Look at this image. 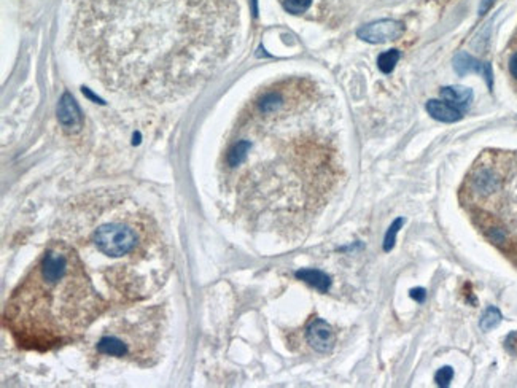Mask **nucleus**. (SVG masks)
I'll use <instances>...</instances> for the list:
<instances>
[{"label": "nucleus", "mask_w": 517, "mask_h": 388, "mask_svg": "<svg viewBox=\"0 0 517 388\" xmlns=\"http://www.w3.org/2000/svg\"><path fill=\"white\" fill-rule=\"evenodd\" d=\"M236 0H76L75 40L113 91L175 97L202 83L231 50Z\"/></svg>", "instance_id": "nucleus-2"}, {"label": "nucleus", "mask_w": 517, "mask_h": 388, "mask_svg": "<svg viewBox=\"0 0 517 388\" xmlns=\"http://www.w3.org/2000/svg\"><path fill=\"white\" fill-rule=\"evenodd\" d=\"M509 72L517 80V51L513 56H511V60H509Z\"/></svg>", "instance_id": "nucleus-19"}, {"label": "nucleus", "mask_w": 517, "mask_h": 388, "mask_svg": "<svg viewBox=\"0 0 517 388\" xmlns=\"http://www.w3.org/2000/svg\"><path fill=\"white\" fill-rule=\"evenodd\" d=\"M411 298H414L415 301L424 303L425 301V290L424 288H415V290L411 291Z\"/></svg>", "instance_id": "nucleus-18"}, {"label": "nucleus", "mask_w": 517, "mask_h": 388, "mask_svg": "<svg viewBox=\"0 0 517 388\" xmlns=\"http://www.w3.org/2000/svg\"><path fill=\"white\" fill-rule=\"evenodd\" d=\"M403 225H404V219H398L390 225L389 231H387V234H385V240H384V250L385 251H390L393 249V245H395V240H397V234H398L399 229L403 228Z\"/></svg>", "instance_id": "nucleus-15"}, {"label": "nucleus", "mask_w": 517, "mask_h": 388, "mask_svg": "<svg viewBox=\"0 0 517 388\" xmlns=\"http://www.w3.org/2000/svg\"><path fill=\"white\" fill-rule=\"evenodd\" d=\"M493 4H495V0H483V4H481V8H479V13L485 15L487 11L490 10V7Z\"/></svg>", "instance_id": "nucleus-20"}, {"label": "nucleus", "mask_w": 517, "mask_h": 388, "mask_svg": "<svg viewBox=\"0 0 517 388\" xmlns=\"http://www.w3.org/2000/svg\"><path fill=\"white\" fill-rule=\"evenodd\" d=\"M398 60H399V53L397 50L387 51V53H384V55L379 56V60H378L379 69L384 74H390L398 64Z\"/></svg>", "instance_id": "nucleus-14"}, {"label": "nucleus", "mask_w": 517, "mask_h": 388, "mask_svg": "<svg viewBox=\"0 0 517 388\" xmlns=\"http://www.w3.org/2000/svg\"><path fill=\"white\" fill-rule=\"evenodd\" d=\"M441 97L457 109H465L473 101V91L465 86H448L441 90Z\"/></svg>", "instance_id": "nucleus-11"}, {"label": "nucleus", "mask_w": 517, "mask_h": 388, "mask_svg": "<svg viewBox=\"0 0 517 388\" xmlns=\"http://www.w3.org/2000/svg\"><path fill=\"white\" fill-rule=\"evenodd\" d=\"M338 113L310 78L268 85L245 104L221 160V188L237 216L293 231L326 204L340 177Z\"/></svg>", "instance_id": "nucleus-1"}, {"label": "nucleus", "mask_w": 517, "mask_h": 388, "mask_svg": "<svg viewBox=\"0 0 517 388\" xmlns=\"http://www.w3.org/2000/svg\"><path fill=\"white\" fill-rule=\"evenodd\" d=\"M404 34V25L395 20H382L363 26L358 31V37L369 43H387L397 40Z\"/></svg>", "instance_id": "nucleus-6"}, {"label": "nucleus", "mask_w": 517, "mask_h": 388, "mask_svg": "<svg viewBox=\"0 0 517 388\" xmlns=\"http://www.w3.org/2000/svg\"><path fill=\"white\" fill-rule=\"evenodd\" d=\"M476 223L487 239L506 251L517 249V155L487 151L469 170L462 188Z\"/></svg>", "instance_id": "nucleus-5"}, {"label": "nucleus", "mask_w": 517, "mask_h": 388, "mask_svg": "<svg viewBox=\"0 0 517 388\" xmlns=\"http://www.w3.org/2000/svg\"><path fill=\"white\" fill-rule=\"evenodd\" d=\"M305 336H308V342L310 344V347L317 352H322V354H328L334 347V342H336L333 328L325 320L320 319L310 323Z\"/></svg>", "instance_id": "nucleus-7"}, {"label": "nucleus", "mask_w": 517, "mask_h": 388, "mask_svg": "<svg viewBox=\"0 0 517 388\" xmlns=\"http://www.w3.org/2000/svg\"><path fill=\"white\" fill-rule=\"evenodd\" d=\"M296 277L304 280L305 284L312 285L317 290H320L322 293H326L328 288L331 285V279L328 277L326 274L320 272V270H312V269H304V270H298Z\"/></svg>", "instance_id": "nucleus-12"}, {"label": "nucleus", "mask_w": 517, "mask_h": 388, "mask_svg": "<svg viewBox=\"0 0 517 388\" xmlns=\"http://www.w3.org/2000/svg\"><path fill=\"white\" fill-rule=\"evenodd\" d=\"M57 118H60L61 125L69 129V131H78L81 126V115L80 110L76 107L74 97L70 94H64L60 109H57Z\"/></svg>", "instance_id": "nucleus-9"}, {"label": "nucleus", "mask_w": 517, "mask_h": 388, "mask_svg": "<svg viewBox=\"0 0 517 388\" xmlns=\"http://www.w3.org/2000/svg\"><path fill=\"white\" fill-rule=\"evenodd\" d=\"M427 111L434 120L441 123H455L458 120H462V110L454 107V105L449 102L430 101L427 104Z\"/></svg>", "instance_id": "nucleus-10"}, {"label": "nucleus", "mask_w": 517, "mask_h": 388, "mask_svg": "<svg viewBox=\"0 0 517 388\" xmlns=\"http://www.w3.org/2000/svg\"><path fill=\"white\" fill-rule=\"evenodd\" d=\"M284 8L293 15H301L310 7V0H282Z\"/></svg>", "instance_id": "nucleus-16"}, {"label": "nucleus", "mask_w": 517, "mask_h": 388, "mask_svg": "<svg viewBox=\"0 0 517 388\" xmlns=\"http://www.w3.org/2000/svg\"><path fill=\"white\" fill-rule=\"evenodd\" d=\"M110 305L78 250L56 237L11 293L4 326L22 349L46 352L78 339Z\"/></svg>", "instance_id": "nucleus-4"}, {"label": "nucleus", "mask_w": 517, "mask_h": 388, "mask_svg": "<svg viewBox=\"0 0 517 388\" xmlns=\"http://www.w3.org/2000/svg\"><path fill=\"white\" fill-rule=\"evenodd\" d=\"M502 321V312L497 307H489L484 312V315L481 317V323L479 326L483 331H490V329L497 328L500 325Z\"/></svg>", "instance_id": "nucleus-13"}, {"label": "nucleus", "mask_w": 517, "mask_h": 388, "mask_svg": "<svg viewBox=\"0 0 517 388\" xmlns=\"http://www.w3.org/2000/svg\"><path fill=\"white\" fill-rule=\"evenodd\" d=\"M454 69L460 76L471 74V72L481 74L485 78L487 83H489V86L492 88V69L489 64L474 60V57L469 56L468 53H463V51L458 53L454 60Z\"/></svg>", "instance_id": "nucleus-8"}, {"label": "nucleus", "mask_w": 517, "mask_h": 388, "mask_svg": "<svg viewBox=\"0 0 517 388\" xmlns=\"http://www.w3.org/2000/svg\"><path fill=\"white\" fill-rule=\"evenodd\" d=\"M55 233L78 250L111 305L151 296L169 274L160 228L142 205L118 191H91L74 199Z\"/></svg>", "instance_id": "nucleus-3"}, {"label": "nucleus", "mask_w": 517, "mask_h": 388, "mask_svg": "<svg viewBox=\"0 0 517 388\" xmlns=\"http://www.w3.org/2000/svg\"><path fill=\"white\" fill-rule=\"evenodd\" d=\"M452 377H454V371H452V368L446 366V368L439 369L436 375H434V382H436L439 387H448L450 384Z\"/></svg>", "instance_id": "nucleus-17"}]
</instances>
